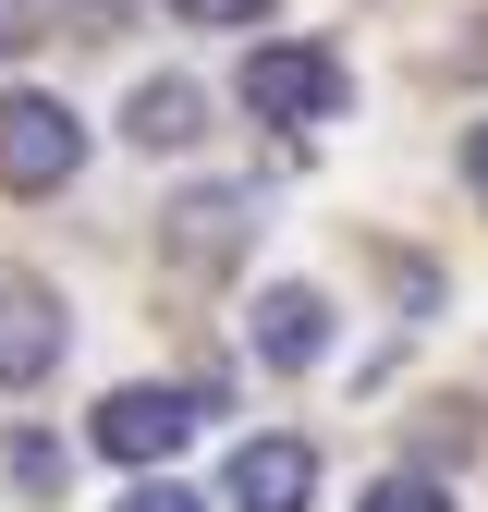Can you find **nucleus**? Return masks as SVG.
Returning <instances> with one entry per match:
<instances>
[{
    "mask_svg": "<svg viewBox=\"0 0 488 512\" xmlns=\"http://www.w3.org/2000/svg\"><path fill=\"white\" fill-rule=\"evenodd\" d=\"M342 98H354V74H342V49H318V37H281V49L244 61V110H257V122H293V135H305V122H330Z\"/></svg>",
    "mask_w": 488,
    "mask_h": 512,
    "instance_id": "f257e3e1",
    "label": "nucleus"
},
{
    "mask_svg": "<svg viewBox=\"0 0 488 512\" xmlns=\"http://www.w3.org/2000/svg\"><path fill=\"white\" fill-rule=\"evenodd\" d=\"M74 171H86V122L61 98H37V86H13L0 98V183H13V196H49V183H74Z\"/></svg>",
    "mask_w": 488,
    "mask_h": 512,
    "instance_id": "f03ea898",
    "label": "nucleus"
},
{
    "mask_svg": "<svg viewBox=\"0 0 488 512\" xmlns=\"http://www.w3.org/2000/svg\"><path fill=\"white\" fill-rule=\"evenodd\" d=\"M196 415L208 403H183V391H110L98 403V452L110 464H171L183 439H196Z\"/></svg>",
    "mask_w": 488,
    "mask_h": 512,
    "instance_id": "7ed1b4c3",
    "label": "nucleus"
},
{
    "mask_svg": "<svg viewBox=\"0 0 488 512\" xmlns=\"http://www.w3.org/2000/svg\"><path fill=\"white\" fill-rule=\"evenodd\" d=\"M61 366V293L49 281H0V391Z\"/></svg>",
    "mask_w": 488,
    "mask_h": 512,
    "instance_id": "20e7f679",
    "label": "nucleus"
},
{
    "mask_svg": "<svg viewBox=\"0 0 488 512\" xmlns=\"http://www.w3.org/2000/svg\"><path fill=\"white\" fill-rule=\"evenodd\" d=\"M305 488H318L305 439H244L232 452V512H305Z\"/></svg>",
    "mask_w": 488,
    "mask_h": 512,
    "instance_id": "39448f33",
    "label": "nucleus"
},
{
    "mask_svg": "<svg viewBox=\"0 0 488 512\" xmlns=\"http://www.w3.org/2000/svg\"><path fill=\"white\" fill-rule=\"evenodd\" d=\"M257 354H269V366H318V354H330V305L305 293V281H269V293H257Z\"/></svg>",
    "mask_w": 488,
    "mask_h": 512,
    "instance_id": "423d86ee",
    "label": "nucleus"
},
{
    "mask_svg": "<svg viewBox=\"0 0 488 512\" xmlns=\"http://www.w3.org/2000/svg\"><path fill=\"white\" fill-rule=\"evenodd\" d=\"M122 135H135L147 159H159V147H196V135H208V98L183 86V74H159V86H135V98H122Z\"/></svg>",
    "mask_w": 488,
    "mask_h": 512,
    "instance_id": "0eeeda50",
    "label": "nucleus"
},
{
    "mask_svg": "<svg viewBox=\"0 0 488 512\" xmlns=\"http://www.w3.org/2000/svg\"><path fill=\"white\" fill-rule=\"evenodd\" d=\"M159 244L183 256V269H232V244H244V196H220V183H208V196H183Z\"/></svg>",
    "mask_w": 488,
    "mask_h": 512,
    "instance_id": "6e6552de",
    "label": "nucleus"
},
{
    "mask_svg": "<svg viewBox=\"0 0 488 512\" xmlns=\"http://www.w3.org/2000/svg\"><path fill=\"white\" fill-rule=\"evenodd\" d=\"M354 512H452V488H440V476H379Z\"/></svg>",
    "mask_w": 488,
    "mask_h": 512,
    "instance_id": "1a4fd4ad",
    "label": "nucleus"
},
{
    "mask_svg": "<svg viewBox=\"0 0 488 512\" xmlns=\"http://www.w3.org/2000/svg\"><path fill=\"white\" fill-rule=\"evenodd\" d=\"M61 476H74V464H61V439H13V488H25V500H49Z\"/></svg>",
    "mask_w": 488,
    "mask_h": 512,
    "instance_id": "9d476101",
    "label": "nucleus"
},
{
    "mask_svg": "<svg viewBox=\"0 0 488 512\" xmlns=\"http://www.w3.org/2000/svg\"><path fill=\"white\" fill-rule=\"evenodd\" d=\"M183 25H269V0H171Z\"/></svg>",
    "mask_w": 488,
    "mask_h": 512,
    "instance_id": "9b49d317",
    "label": "nucleus"
},
{
    "mask_svg": "<svg viewBox=\"0 0 488 512\" xmlns=\"http://www.w3.org/2000/svg\"><path fill=\"white\" fill-rule=\"evenodd\" d=\"M122 512H208V500H196V488H171V476H159V488H135V500H122Z\"/></svg>",
    "mask_w": 488,
    "mask_h": 512,
    "instance_id": "f8f14e48",
    "label": "nucleus"
},
{
    "mask_svg": "<svg viewBox=\"0 0 488 512\" xmlns=\"http://www.w3.org/2000/svg\"><path fill=\"white\" fill-rule=\"evenodd\" d=\"M25 37H37V0H0V61H13Z\"/></svg>",
    "mask_w": 488,
    "mask_h": 512,
    "instance_id": "ddd939ff",
    "label": "nucleus"
},
{
    "mask_svg": "<svg viewBox=\"0 0 488 512\" xmlns=\"http://www.w3.org/2000/svg\"><path fill=\"white\" fill-rule=\"evenodd\" d=\"M464 183H476V196H488V122H476V135H464Z\"/></svg>",
    "mask_w": 488,
    "mask_h": 512,
    "instance_id": "4468645a",
    "label": "nucleus"
}]
</instances>
